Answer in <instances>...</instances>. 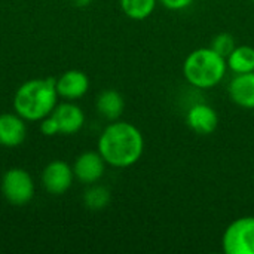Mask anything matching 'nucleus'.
<instances>
[{"instance_id":"obj_17","label":"nucleus","mask_w":254,"mask_h":254,"mask_svg":"<svg viewBox=\"0 0 254 254\" xmlns=\"http://www.w3.org/2000/svg\"><path fill=\"white\" fill-rule=\"evenodd\" d=\"M237 46V42H235V37L231 34V33H219L213 37L211 40V45L210 48H213L217 54H220L222 57H228L234 48Z\"/></svg>"},{"instance_id":"obj_7","label":"nucleus","mask_w":254,"mask_h":254,"mask_svg":"<svg viewBox=\"0 0 254 254\" xmlns=\"http://www.w3.org/2000/svg\"><path fill=\"white\" fill-rule=\"evenodd\" d=\"M106 161L103 159V156L94 150H88L80 153L74 164H73V173H74V179L79 180L80 183L89 186L94 183H98L103 176L106 174Z\"/></svg>"},{"instance_id":"obj_8","label":"nucleus","mask_w":254,"mask_h":254,"mask_svg":"<svg viewBox=\"0 0 254 254\" xmlns=\"http://www.w3.org/2000/svg\"><path fill=\"white\" fill-rule=\"evenodd\" d=\"M219 113L207 103H195L186 112V125L198 135H210L219 128Z\"/></svg>"},{"instance_id":"obj_2","label":"nucleus","mask_w":254,"mask_h":254,"mask_svg":"<svg viewBox=\"0 0 254 254\" xmlns=\"http://www.w3.org/2000/svg\"><path fill=\"white\" fill-rule=\"evenodd\" d=\"M58 104L57 77L30 79L13 95V110L25 122H40Z\"/></svg>"},{"instance_id":"obj_3","label":"nucleus","mask_w":254,"mask_h":254,"mask_svg":"<svg viewBox=\"0 0 254 254\" xmlns=\"http://www.w3.org/2000/svg\"><path fill=\"white\" fill-rule=\"evenodd\" d=\"M185 80L195 89L208 91L219 86L228 70L226 58L217 54L213 48L204 46L193 49L182 65Z\"/></svg>"},{"instance_id":"obj_20","label":"nucleus","mask_w":254,"mask_h":254,"mask_svg":"<svg viewBox=\"0 0 254 254\" xmlns=\"http://www.w3.org/2000/svg\"><path fill=\"white\" fill-rule=\"evenodd\" d=\"M94 0H71V3L76 6V7H88Z\"/></svg>"},{"instance_id":"obj_13","label":"nucleus","mask_w":254,"mask_h":254,"mask_svg":"<svg viewBox=\"0 0 254 254\" xmlns=\"http://www.w3.org/2000/svg\"><path fill=\"white\" fill-rule=\"evenodd\" d=\"M95 107L98 115L109 121H118L121 119L124 110H125V100L122 94L116 89H104L98 94L95 100Z\"/></svg>"},{"instance_id":"obj_4","label":"nucleus","mask_w":254,"mask_h":254,"mask_svg":"<svg viewBox=\"0 0 254 254\" xmlns=\"http://www.w3.org/2000/svg\"><path fill=\"white\" fill-rule=\"evenodd\" d=\"M222 250L225 254H254V216L238 217L226 226Z\"/></svg>"},{"instance_id":"obj_14","label":"nucleus","mask_w":254,"mask_h":254,"mask_svg":"<svg viewBox=\"0 0 254 254\" xmlns=\"http://www.w3.org/2000/svg\"><path fill=\"white\" fill-rule=\"evenodd\" d=\"M228 70L234 74L254 71V48L250 45H237L226 57Z\"/></svg>"},{"instance_id":"obj_21","label":"nucleus","mask_w":254,"mask_h":254,"mask_svg":"<svg viewBox=\"0 0 254 254\" xmlns=\"http://www.w3.org/2000/svg\"><path fill=\"white\" fill-rule=\"evenodd\" d=\"M252 1H253V3H254V0H252Z\"/></svg>"},{"instance_id":"obj_18","label":"nucleus","mask_w":254,"mask_h":254,"mask_svg":"<svg viewBox=\"0 0 254 254\" xmlns=\"http://www.w3.org/2000/svg\"><path fill=\"white\" fill-rule=\"evenodd\" d=\"M39 128H40V132H42L43 135H46V137H54V135L60 134L58 124H57V121H55V118H54L52 115L43 118V119L40 121V127H39Z\"/></svg>"},{"instance_id":"obj_16","label":"nucleus","mask_w":254,"mask_h":254,"mask_svg":"<svg viewBox=\"0 0 254 254\" xmlns=\"http://www.w3.org/2000/svg\"><path fill=\"white\" fill-rule=\"evenodd\" d=\"M112 201L110 190L103 185H89V188L83 193V204L91 211H101L109 207Z\"/></svg>"},{"instance_id":"obj_6","label":"nucleus","mask_w":254,"mask_h":254,"mask_svg":"<svg viewBox=\"0 0 254 254\" xmlns=\"http://www.w3.org/2000/svg\"><path fill=\"white\" fill-rule=\"evenodd\" d=\"M74 173L73 167L65 161L55 159L49 162L42 171V185L51 195H64L73 185Z\"/></svg>"},{"instance_id":"obj_9","label":"nucleus","mask_w":254,"mask_h":254,"mask_svg":"<svg viewBox=\"0 0 254 254\" xmlns=\"http://www.w3.org/2000/svg\"><path fill=\"white\" fill-rule=\"evenodd\" d=\"M89 91V77L82 70H67L60 77H57V92L58 97L74 101L86 95Z\"/></svg>"},{"instance_id":"obj_10","label":"nucleus","mask_w":254,"mask_h":254,"mask_svg":"<svg viewBox=\"0 0 254 254\" xmlns=\"http://www.w3.org/2000/svg\"><path fill=\"white\" fill-rule=\"evenodd\" d=\"M51 115L55 118L58 124L60 134H64V135L77 134L85 125V113L73 101L65 100L64 103L57 104Z\"/></svg>"},{"instance_id":"obj_19","label":"nucleus","mask_w":254,"mask_h":254,"mask_svg":"<svg viewBox=\"0 0 254 254\" xmlns=\"http://www.w3.org/2000/svg\"><path fill=\"white\" fill-rule=\"evenodd\" d=\"M158 3L165 7L167 10H171V12H180V10H185L188 7H190L195 0H158Z\"/></svg>"},{"instance_id":"obj_11","label":"nucleus","mask_w":254,"mask_h":254,"mask_svg":"<svg viewBox=\"0 0 254 254\" xmlns=\"http://www.w3.org/2000/svg\"><path fill=\"white\" fill-rule=\"evenodd\" d=\"M27 137L25 121L18 113H1L0 115V146L18 147Z\"/></svg>"},{"instance_id":"obj_15","label":"nucleus","mask_w":254,"mask_h":254,"mask_svg":"<svg viewBox=\"0 0 254 254\" xmlns=\"http://www.w3.org/2000/svg\"><path fill=\"white\" fill-rule=\"evenodd\" d=\"M158 0H119L121 10L132 21L147 19L156 9Z\"/></svg>"},{"instance_id":"obj_12","label":"nucleus","mask_w":254,"mask_h":254,"mask_svg":"<svg viewBox=\"0 0 254 254\" xmlns=\"http://www.w3.org/2000/svg\"><path fill=\"white\" fill-rule=\"evenodd\" d=\"M228 95L238 107L254 110V71L234 74L228 85Z\"/></svg>"},{"instance_id":"obj_1","label":"nucleus","mask_w":254,"mask_h":254,"mask_svg":"<svg viewBox=\"0 0 254 254\" xmlns=\"http://www.w3.org/2000/svg\"><path fill=\"white\" fill-rule=\"evenodd\" d=\"M97 150L107 165L113 168H129L144 153L143 132L128 121H113L100 134Z\"/></svg>"},{"instance_id":"obj_5","label":"nucleus","mask_w":254,"mask_h":254,"mask_svg":"<svg viewBox=\"0 0 254 254\" xmlns=\"http://www.w3.org/2000/svg\"><path fill=\"white\" fill-rule=\"evenodd\" d=\"M1 193L12 205H25L34 198V182L24 168H10L1 177Z\"/></svg>"}]
</instances>
